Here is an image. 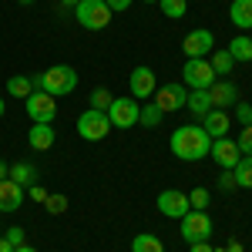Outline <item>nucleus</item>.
<instances>
[{
    "label": "nucleus",
    "mask_w": 252,
    "mask_h": 252,
    "mask_svg": "<svg viewBox=\"0 0 252 252\" xmlns=\"http://www.w3.org/2000/svg\"><path fill=\"white\" fill-rule=\"evenodd\" d=\"M168 145H172L175 158H182V161H202V158L209 155V148H212V138L205 135L202 125H182V128L172 131Z\"/></svg>",
    "instance_id": "1"
},
{
    "label": "nucleus",
    "mask_w": 252,
    "mask_h": 252,
    "mask_svg": "<svg viewBox=\"0 0 252 252\" xmlns=\"http://www.w3.org/2000/svg\"><path fill=\"white\" fill-rule=\"evenodd\" d=\"M74 88H78V71L71 64H54V67H47L44 74L34 78V91H47L51 97L71 94Z\"/></svg>",
    "instance_id": "2"
},
{
    "label": "nucleus",
    "mask_w": 252,
    "mask_h": 252,
    "mask_svg": "<svg viewBox=\"0 0 252 252\" xmlns=\"http://www.w3.org/2000/svg\"><path fill=\"white\" fill-rule=\"evenodd\" d=\"M74 17L84 31H104L111 24V7L104 0H81L74 7Z\"/></svg>",
    "instance_id": "3"
},
{
    "label": "nucleus",
    "mask_w": 252,
    "mask_h": 252,
    "mask_svg": "<svg viewBox=\"0 0 252 252\" xmlns=\"http://www.w3.org/2000/svg\"><path fill=\"white\" fill-rule=\"evenodd\" d=\"M178 222H182V239H185L189 246H192V242H209V235L215 232L209 212H198V209H189Z\"/></svg>",
    "instance_id": "4"
},
{
    "label": "nucleus",
    "mask_w": 252,
    "mask_h": 252,
    "mask_svg": "<svg viewBox=\"0 0 252 252\" xmlns=\"http://www.w3.org/2000/svg\"><path fill=\"white\" fill-rule=\"evenodd\" d=\"M182 74H185V84L192 91H209L215 84V71L209 64V58H189L185 67H182Z\"/></svg>",
    "instance_id": "5"
},
{
    "label": "nucleus",
    "mask_w": 252,
    "mask_h": 252,
    "mask_svg": "<svg viewBox=\"0 0 252 252\" xmlns=\"http://www.w3.org/2000/svg\"><path fill=\"white\" fill-rule=\"evenodd\" d=\"M108 131H111L108 111H94V108H88V111L78 118V135L84 138V141H101V138H108Z\"/></svg>",
    "instance_id": "6"
},
{
    "label": "nucleus",
    "mask_w": 252,
    "mask_h": 252,
    "mask_svg": "<svg viewBox=\"0 0 252 252\" xmlns=\"http://www.w3.org/2000/svg\"><path fill=\"white\" fill-rule=\"evenodd\" d=\"M138 111H141V104L135 97H115L108 108V121H111V128H135Z\"/></svg>",
    "instance_id": "7"
},
{
    "label": "nucleus",
    "mask_w": 252,
    "mask_h": 252,
    "mask_svg": "<svg viewBox=\"0 0 252 252\" xmlns=\"http://www.w3.org/2000/svg\"><path fill=\"white\" fill-rule=\"evenodd\" d=\"M24 104H27L31 121H44V125H51V121L58 118V101L47 94V91H34L31 97H24Z\"/></svg>",
    "instance_id": "8"
},
{
    "label": "nucleus",
    "mask_w": 252,
    "mask_h": 252,
    "mask_svg": "<svg viewBox=\"0 0 252 252\" xmlns=\"http://www.w3.org/2000/svg\"><path fill=\"white\" fill-rule=\"evenodd\" d=\"M182 51H185V61H189V58H209V54L215 51L212 31H205V27L189 31V34H185V40H182Z\"/></svg>",
    "instance_id": "9"
},
{
    "label": "nucleus",
    "mask_w": 252,
    "mask_h": 252,
    "mask_svg": "<svg viewBox=\"0 0 252 252\" xmlns=\"http://www.w3.org/2000/svg\"><path fill=\"white\" fill-rule=\"evenodd\" d=\"M185 101H189L185 84H161V88L155 91V104H158L161 115H168V111H182Z\"/></svg>",
    "instance_id": "10"
},
{
    "label": "nucleus",
    "mask_w": 252,
    "mask_h": 252,
    "mask_svg": "<svg viewBox=\"0 0 252 252\" xmlns=\"http://www.w3.org/2000/svg\"><path fill=\"white\" fill-rule=\"evenodd\" d=\"M128 88H131V97L135 101H145V97H152L158 91V78H155V71L152 67H135L131 71V78H128Z\"/></svg>",
    "instance_id": "11"
},
{
    "label": "nucleus",
    "mask_w": 252,
    "mask_h": 252,
    "mask_svg": "<svg viewBox=\"0 0 252 252\" xmlns=\"http://www.w3.org/2000/svg\"><path fill=\"white\" fill-rule=\"evenodd\" d=\"M209 155H212L225 172H232L235 165H239V158H242V152H239V145H235L232 138H215L212 148H209Z\"/></svg>",
    "instance_id": "12"
},
{
    "label": "nucleus",
    "mask_w": 252,
    "mask_h": 252,
    "mask_svg": "<svg viewBox=\"0 0 252 252\" xmlns=\"http://www.w3.org/2000/svg\"><path fill=\"white\" fill-rule=\"evenodd\" d=\"M158 209H161V215H168V219H182L192 205H189V195H185V192H178V189H165V192L158 195Z\"/></svg>",
    "instance_id": "13"
},
{
    "label": "nucleus",
    "mask_w": 252,
    "mask_h": 252,
    "mask_svg": "<svg viewBox=\"0 0 252 252\" xmlns=\"http://www.w3.org/2000/svg\"><path fill=\"white\" fill-rule=\"evenodd\" d=\"M20 205H24V185L3 178L0 182V212H17Z\"/></svg>",
    "instance_id": "14"
},
{
    "label": "nucleus",
    "mask_w": 252,
    "mask_h": 252,
    "mask_svg": "<svg viewBox=\"0 0 252 252\" xmlns=\"http://www.w3.org/2000/svg\"><path fill=\"white\" fill-rule=\"evenodd\" d=\"M209 101H212V108L225 111L229 104H235V101H239V91H235L232 81H215L212 88H209Z\"/></svg>",
    "instance_id": "15"
},
{
    "label": "nucleus",
    "mask_w": 252,
    "mask_h": 252,
    "mask_svg": "<svg viewBox=\"0 0 252 252\" xmlns=\"http://www.w3.org/2000/svg\"><path fill=\"white\" fill-rule=\"evenodd\" d=\"M54 128L51 125H44V121H34V128H27V145L34 148V152H47V148H54Z\"/></svg>",
    "instance_id": "16"
},
{
    "label": "nucleus",
    "mask_w": 252,
    "mask_h": 252,
    "mask_svg": "<svg viewBox=\"0 0 252 252\" xmlns=\"http://www.w3.org/2000/svg\"><path fill=\"white\" fill-rule=\"evenodd\" d=\"M229 125H232V121H229V115H225V111H219V108H212V111H209V115L202 118V128H205V135L212 138H225L229 135Z\"/></svg>",
    "instance_id": "17"
},
{
    "label": "nucleus",
    "mask_w": 252,
    "mask_h": 252,
    "mask_svg": "<svg viewBox=\"0 0 252 252\" xmlns=\"http://www.w3.org/2000/svg\"><path fill=\"white\" fill-rule=\"evenodd\" d=\"M229 20H232L242 34L252 31V0H232L229 3Z\"/></svg>",
    "instance_id": "18"
},
{
    "label": "nucleus",
    "mask_w": 252,
    "mask_h": 252,
    "mask_svg": "<svg viewBox=\"0 0 252 252\" xmlns=\"http://www.w3.org/2000/svg\"><path fill=\"white\" fill-rule=\"evenodd\" d=\"M185 108H189V115H195V118H205L209 111H212L209 91H189V101H185Z\"/></svg>",
    "instance_id": "19"
},
{
    "label": "nucleus",
    "mask_w": 252,
    "mask_h": 252,
    "mask_svg": "<svg viewBox=\"0 0 252 252\" xmlns=\"http://www.w3.org/2000/svg\"><path fill=\"white\" fill-rule=\"evenodd\" d=\"M225 51L232 54V61H252V37H249V34H239V37L229 40Z\"/></svg>",
    "instance_id": "20"
},
{
    "label": "nucleus",
    "mask_w": 252,
    "mask_h": 252,
    "mask_svg": "<svg viewBox=\"0 0 252 252\" xmlns=\"http://www.w3.org/2000/svg\"><path fill=\"white\" fill-rule=\"evenodd\" d=\"M7 178L17 182V185H34V182H37V168L27 165V161H17V165H10V175H7Z\"/></svg>",
    "instance_id": "21"
},
{
    "label": "nucleus",
    "mask_w": 252,
    "mask_h": 252,
    "mask_svg": "<svg viewBox=\"0 0 252 252\" xmlns=\"http://www.w3.org/2000/svg\"><path fill=\"white\" fill-rule=\"evenodd\" d=\"M235 175V189H252V155H242L239 165L232 168Z\"/></svg>",
    "instance_id": "22"
},
{
    "label": "nucleus",
    "mask_w": 252,
    "mask_h": 252,
    "mask_svg": "<svg viewBox=\"0 0 252 252\" xmlns=\"http://www.w3.org/2000/svg\"><path fill=\"white\" fill-rule=\"evenodd\" d=\"M131 252H165V246H161V239L152 232H141L131 239Z\"/></svg>",
    "instance_id": "23"
},
{
    "label": "nucleus",
    "mask_w": 252,
    "mask_h": 252,
    "mask_svg": "<svg viewBox=\"0 0 252 252\" xmlns=\"http://www.w3.org/2000/svg\"><path fill=\"white\" fill-rule=\"evenodd\" d=\"M7 91L14 97H31L34 94V78H24V74H14V78L7 81Z\"/></svg>",
    "instance_id": "24"
},
{
    "label": "nucleus",
    "mask_w": 252,
    "mask_h": 252,
    "mask_svg": "<svg viewBox=\"0 0 252 252\" xmlns=\"http://www.w3.org/2000/svg\"><path fill=\"white\" fill-rule=\"evenodd\" d=\"M209 64H212V71H215V74H229L235 61H232V54H229V51L222 47V51H212V54H209Z\"/></svg>",
    "instance_id": "25"
},
{
    "label": "nucleus",
    "mask_w": 252,
    "mask_h": 252,
    "mask_svg": "<svg viewBox=\"0 0 252 252\" xmlns=\"http://www.w3.org/2000/svg\"><path fill=\"white\" fill-rule=\"evenodd\" d=\"M158 3H161V14L172 17V20H178V17L189 14V0H158Z\"/></svg>",
    "instance_id": "26"
},
{
    "label": "nucleus",
    "mask_w": 252,
    "mask_h": 252,
    "mask_svg": "<svg viewBox=\"0 0 252 252\" xmlns=\"http://www.w3.org/2000/svg\"><path fill=\"white\" fill-rule=\"evenodd\" d=\"M138 125H145V128H155V125H161V111H158L155 101H152L148 108H141V111H138Z\"/></svg>",
    "instance_id": "27"
},
{
    "label": "nucleus",
    "mask_w": 252,
    "mask_h": 252,
    "mask_svg": "<svg viewBox=\"0 0 252 252\" xmlns=\"http://www.w3.org/2000/svg\"><path fill=\"white\" fill-rule=\"evenodd\" d=\"M111 101H115V94H111L108 88H94V91H91V108H94V111H108Z\"/></svg>",
    "instance_id": "28"
},
{
    "label": "nucleus",
    "mask_w": 252,
    "mask_h": 252,
    "mask_svg": "<svg viewBox=\"0 0 252 252\" xmlns=\"http://www.w3.org/2000/svg\"><path fill=\"white\" fill-rule=\"evenodd\" d=\"M44 209H47V212L51 215H61V212H67V195H47V198H44Z\"/></svg>",
    "instance_id": "29"
},
{
    "label": "nucleus",
    "mask_w": 252,
    "mask_h": 252,
    "mask_svg": "<svg viewBox=\"0 0 252 252\" xmlns=\"http://www.w3.org/2000/svg\"><path fill=\"white\" fill-rule=\"evenodd\" d=\"M209 202H212L209 189H195V192H189V205L198 209V212H205V209H209Z\"/></svg>",
    "instance_id": "30"
},
{
    "label": "nucleus",
    "mask_w": 252,
    "mask_h": 252,
    "mask_svg": "<svg viewBox=\"0 0 252 252\" xmlns=\"http://www.w3.org/2000/svg\"><path fill=\"white\" fill-rule=\"evenodd\" d=\"M235 145H239L242 155H252V125H242V131H239V138H235Z\"/></svg>",
    "instance_id": "31"
},
{
    "label": "nucleus",
    "mask_w": 252,
    "mask_h": 252,
    "mask_svg": "<svg viewBox=\"0 0 252 252\" xmlns=\"http://www.w3.org/2000/svg\"><path fill=\"white\" fill-rule=\"evenodd\" d=\"M235 118H239V125H252V104L249 101H235Z\"/></svg>",
    "instance_id": "32"
},
{
    "label": "nucleus",
    "mask_w": 252,
    "mask_h": 252,
    "mask_svg": "<svg viewBox=\"0 0 252 252\" xmlns=\"http://www.w3.org/2000/svg\"><path fill=\"white\" fill-rule=\"evenodd\" d=\"M3 239H7V242L17 249V246H24V229H20V225H10V229L3 232Z\"/></svg>",
    "instance_id": "33"
},
{
    "label": "nucleus",
    "mask_w": 252,
    "mask_h": 252,
    "mask_svg": "<svg viewBox=\"0 0 252 252\" xmlns=\"http://www.w3.org/2000/svg\"><path fill=\"white\" fill-rule=\"evenodd\" d=\"M219 189H222V192H232V189H235V175L225 172L222 178H219Z\"/></svg>",
    "instance_id": "34"
},
{
    "label": "nucleus",
    "mask_w": 252,
    "mask_h": 252,
    "mask_svg": "<svg viewBox=\"0 0 252 252\" xmlns=\"http://www.w3.org/2000/svg\"><path fill=\"white\" fill-rule=\"evenodd\" d=\"M104 3L111 7V14H115V10H128V7H131V0H104Z\"/></svg>",
    "instance_id": "35"
},
{
    "label": "nucleus",
    "mask_w": 252,
    "mask_h": 252,
    "mask_svg": "<svg viewBox=\"0 0 252 252\" xmlns=\"http://www.w3.org/2000/svg\"><path fill=\"white\" fill-rule=\"evenodd\" d=\"M31 198H34V202H44V198H47V192H44V189H40L37 182H34V185H31Z\"/></svg>",
    "instance_id": "36"
},
{
    "label": "nucleus",
    "mask_w": 252,
    "mask_h": 252,
    "mask_svg": "<svg viewBox=\"0 0 252 252\" xmlns=\"http://www.w3.org/2000/svg\"><path fill=\"white\" fill-rule=\"evenodd\" d=\"M189 252H219V249H212L209 242H192V246H189Z\"/></svg>",
    "instance_id": "37"
},
{
    "label": "nucleus",
    "mask_w": 252,
    "mask_h": 252,
    "mask_svg": "<svg viewBox=\"0 0 252 252\" xmlns=\"http://www.w3.org/2000/svg\"><path fill=\"white\" fill-rule=\"evenodd\" d=\"M7 175H10V165H7V161H3V158H0V182H3V178H7Z\"/></svg>",
    "instance_id": "38"
},
{
    "label": "nucleus",
    "mask_w": 252,
    "mask_h": 252,
    "mask_svg": "<svg viewBox=\"0 0 252 252\" xmlns=\"http://www.w3.org/2000/svg\"><path fill=\"white\" fill-rule=\"evenodd\" d=\"M0 252H14V246H10V242H7L3 235H0Z\"/></svg>",
    "instance_id": "39"
},
{
    "label": "nucleus",
    "mask_w": 252,
    "mask_h": 252,
    "mask_svg": "<svg viewBox=\"0 0 252 252\" xmlns=\"http://www.w3.org/2000/svg\"><path fill=\"white\" fill-rule=\"evenodd\" d=\"M14 252H37V249H34V246H27V242H24V246H17V249H14Z\"/></svg>",
    "instance_id": "40"
},
{
    "label": "nucleus",
    "mask_w": 252,
    "mask_h": 252,
    "mask_svg": "<svg viewBox=\"0 0 252 252\" xmlns=\"http://www.w3.org/2000/svg\"><path fill=\"white\" fill-rule=\"evenodd\" d=\"M61 3H64V7H78L81 0H61Z\"/></svg>",
    "instance_id": "41"
},
{
    "label": "nucleus",
    "mask_w": 252,
    "mask_h": 252,
    "mask_svg": "<svg viewBox=\"0 0 252 252\" xmlns=\"http://www.w3.org/2000/svg\"><path fill=\"white\" fill-rule=\"evenodd\" d=\"M3 111H7V104H3V101H0V118H3Z\"/></svg>",
    "instance_id": "42"
},
{
    "label": "nucleus",
    "mask_w": 252,
    "mask_h": 252,
    "mask_svg": "<svg viewBox=\"0 0 252 252\" xmlns=\"http://www.w3.org/2000/svg\"><path fill=\"white\" fill-rule=\"evenodd\" d=\"M141 3H158V0H141Z\"/></svg>",
    "instance_id": "43"
},
{
    "label": "nucleus",
    "mask_w": 252,
    "mask_h": 252,
    "mask_svg": "<svg viewBox=\"0 0 252 252\" xmlns=\"http://www.w3.org/2000/svg\"><path fill=\"white\" fill-rule=\"evenodd\" d=\"M20 3H34V0H20Z\"/></svg>",
    "instance_id": "44"
},
{
    "label": "nucleus",
    "mask_w": 252,
    "mask_h": 252,
    "mask_svg": "<svg viewBox=\"0 0 252 252\" xmlns=\"http://www.w3.org/2000/svg\"><path fill=\"white\" fill-rule=\"evenodd\" d=\"M249 37H252V31H249Z\"/></svg>",
    "instance_id": "45"
}]
</instances>
